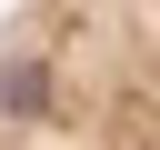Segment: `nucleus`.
<instances>
[{"label":"nucleus","instance_id":"f257e3e1","mask_svg":"<svg viewBox=\"0 0 160 150\" xmlns=\"http://www.w3.org/2000/svg\"><path fill=\"white\" fill-rule=\"evenodd\" d=\"M0 150H160V0H10Z\"/></svg>","mask_w":160,"mask_h":150}]
</instances>
